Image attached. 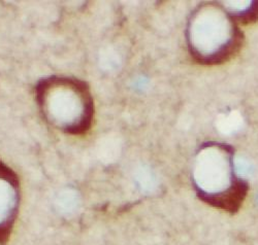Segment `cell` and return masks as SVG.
Segmentation results:
<instances>
[{"label":"cell","instance_id":"obj_1","mask_svg":"<svg viewBox=\"0 0 258 245\" xmlns=\"http://www.w3.org/2000/svg\"><path fill=\"white\" fill-rule=\"evenodd\" d=\"M37 100L48 121L72 134L86 132L92 121L93 102L85 83L64 77L41 80Z\"/></svg>","mask_w":258,"mask_h":245},{"label":"cell","instance_id":"obj_2","mask_svg":"<svg viewBox=\"0 0 258 245\" xmlns=\"http://www.w3.org/2000/svg\"><path fill=\"white\" fill-rule=\"evenodd\" d=\"M18 203L17 181L9 168L0 164V227L12 220Z\"/></svg>","mask_w":258,"mask_h":245},{"label":"cell","instance_id":"obj_3","mask_svg":"<svg viewBox=\"0 0 258 245\" xmlns=\"http://www.w3.org/2000/svg\"><path fill=\"white\" fill-rule=\"evenodd\" d=\"M56 210L62 215H71L75 213L80 206V197L74 189H63L54 200Z\"/></svg>","mask_w":258,"mask_h":245},{"label":"cell","instance_id":"obj_4","mask_svg":"<svg viewBox=\"0 0 258 245\" xmlns=\"http://www.w3.org/2000/svg\"><path fill=\"white\" fill-rule=\"evenodd\" d=\"M136 182L138 186L144 190V191H149L151 190L154 184V180L151 175V172H150L146 168H141L137 174H136Z\"/></svg>","mask_w":258,"mask_h":245},{"label":"cell","instance_id":"obj_5","mask_svg":"<svg viewBox=\"0 0 258 245\" xmlns=\"http://www.w3.org/2000/svg\"><path fill=\"white\" fill-rule=\"evenodd\" d=\"M100 64L103 68L107 70L114 69L119 64V57L110 49L105 50L104 52H102V54H100Z\"/></svg>","mask_w":258,"mask_h":245}]
</instances>
